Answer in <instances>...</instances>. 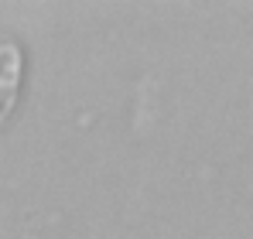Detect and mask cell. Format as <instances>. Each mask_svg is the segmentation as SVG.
<instances>
[{
	"label": "cell",
	"instance_id": "6da1fadb",
	"mask_svg": "<svg viewBox=\"0 0 253 239\" xmlns=\"http://www.w3.org/2000/svg\"><path fill=\"white\" fill-rule=\"evenodd\" d=\"M21 48L14 41H0V120L10 117L21 92Z\"/></svg>",
	"mask_w": 253,
	"mask_h": 239
}]
</instances>
